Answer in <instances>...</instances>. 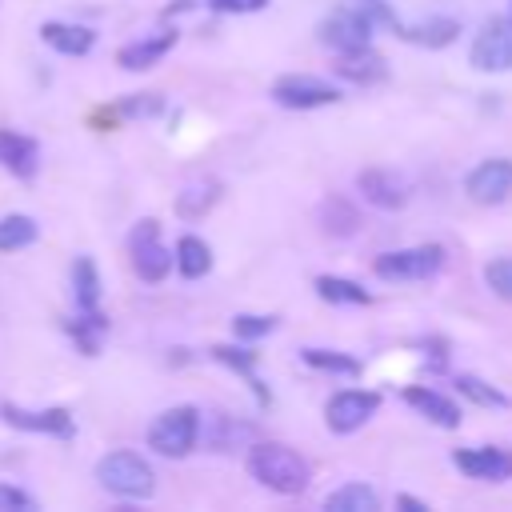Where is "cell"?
Returning <instances> with one entry per match:
<instances>
[{
    "instance_id": "16",
    "label": "cell",
    "mask_w": 512,
    "mask_h": 512,
    "mask_svg": "<svg viewBox=\"0 0 512 512\" xmlns=\"http://www.w3.org/2000/svg\"><path fill=\"white\" fill-rule=\"evenodd\" d=\"M172 48H176V28H164V32H156V36H144V40L124 44V48L116 52V64H120L124 72H144V68L160 64Z\"/></svg>"
},
{
    "instance_id": "31",
    "label": "cell",
    "mask_w": 512,
    "mask_h": 512,
    "mask_svg": "<svg viewBox=\"0 0 512 512\" xmlns=\"http://www.w3.org/2000/svg\"><path fill=\"white\" fill-rule=\"evenodd\" d=\"M212 360L224 364V368H232V372H240L244 380H256V352H248V348L216 344V348H212Z\"/></svg>"
},
{
    "instance_id": "10",
    "label": "cell",
    "mask_w": 512,
    "mask_h": 512,
    "mask_svg": "<svg viewBox=\"0 0 512 512\" xmlns=\"http://www.w3.org/2000/svg\"><path fill=\"white\" fill-rule=\"evenodd\" d=\"M356 192H360L368 204L384 208V212L404 208V204H408V196H412L408 180H404L400 172H392V168H364V172L356 176Z\"/></svg>"
},
{
    "instance_id": "2",
    "label": "cell",
    "mask_w": 512,
    "mask_h": 512,
    "mask_svg": "<svg viewBox=\"0 0 512 512\" xmlns=\"http://www.w3.org/2000/svg\"><path fill=\"white\" fill-rule=\"evenodd\" d=\"M96 480L104 492L124 500H148L156 492V472L140 452H108L96 464Z\"/></svg>"
},
{
    "instance_id": "34",
    "label": "cell",
    "mask_w": 512,
    "mask_h": 512,
    "mask_svg": "<svg viewBox=\"0 0 512 512\" xmlns=\"http://www.w3.org/2000/svg\"><path fill=\"white\" fill-rule=\"evenodd\" d=\"M272 328H276V316H236V320H232L236 340H260V336H268Z\"/></svg>"
},
{
    "instance_id": "22",
    "label": "cell",
    "mask_w": 512,
    "mask_h": 512,
    "mask_svg": "<svg viewBox=\"0 0 512 512\" xmlns=\"http://www.w3.org/2000/svg\"><path fill=\"white\" fill-rule=\"evenodd\" d=\"M72 296L80 312H92L100 304V272L92 264V256H76L72 264Z\"/></svg>"
},
{
    "instance_id": "7",
    "label": "cell",
    "mask_w": 512,
    "mask_h": 512,
    "mask_svg": "<svg viewBox=\"0 0 512 512\" xmlns=\"http://www.w3.org/2000/svg\"><path fill=\"white\" fill-rule=\"evenodd\" d=\"M476 72H508L512 68V16H492L472 40L468 52Z\"/></svg>"
},
{
    "instance_id": "4",
    "label": "cell",
    "mask_w": 512,
    "mask_h": 512,
    "mask_svg": "<svg viewBox=\"0 0 512 512\" xmlns=\"http://www.w3.org/2000/svg\"><path fill=\"white\" fill-rule=\"evenodd\" d=\"M128 256H132V268H136V276L144 284H160L172 272V252L164 248L160 224L152 216L136 220V228L128 232Z\"/></svg>"
},
{
    "instance_id": "8",
    "label": "cell",
    "mask_w": 512,
    "mask_h": 512,
    "mask_svg": "<svg viewBox=\"0 0 512 512\" xmlns=\"http://www.w3.org/2000/svg\"><path fill=\"white\" fill-rule=\"evenodd\" d=\"M372 32H376V24H372V16L364 12V4H348V8H336L320 28H316V36H320V44H328L332 52H344V48H364V44H372Z\"/></svg>"
},
{
    "instance_id": "29",
    "label": "cell",
    "mask_w": 512,
    "mask_h": 512,
    "mask_svg": "<svg viewBox=\"0 0 512 512\" xmlns=\"http://www.w3.org/2000/svg\"><path fill=\"white\" fill-rule=\"evenodd\" d=\"M32 240H36V220H32V216H24V212L0 216V252L28 248Z\"/></svg>"
},
{
    "instance_id": "14",
    "label": "cell",
    "mask_w": 512,
    "mask_h": 512,
    "mask_svg": "<svg viewBox=\"0 0 512 512\" xmlns=\"http://www.w3.org/2000/svg\"><path fill=\"white\" fill-rule=\"evenodd\" d=\"M332 72H336L340 80H348V84H380V80L388 76V68H384V56H380V52H372V44L336 52V60H332Z\"/></svg>"
},
{
    "instance_id": "11",
    "label": "cell",
    "mask_w": 512,
    "mask_h": 512,
    "mask_svg": "<svg viewBox=\"0 0 512 512\" xmlns=\"http://www.w3.org/2000/svg\"><path fill=\"white\" fill-rule=\"evenodd\" d=\"M0 416H4V424L24 428V432H40V436H56V440H72L76 436V420H72L68 408H40V412H32V408L4 404Z\"/></svg>"
},
{
    "instance_id": "12",
    "label": "cell",
    "mask_w": 512,
    "mask_h": 512,
    "mask_svg": "<svg viewBox=\"0 0 512 512\" xmlns=\"http://www.w3.org/2000/svg\"><path fill=\"white\" fill-rule=\"evenodd\" d=\"M464 192H468L476 204H500V200L512 192V160H504V156L480 160V164L464 176Z\"/></svg>"
},
{
    "instance_id": "24",
    "label": "cell",
    "mask_w": 512,
    "mask_h": 512,
    "mask_svg": "<svg viewBox=\"0 0 512 512\" xmlns=\"http://www.w3.org/2000/svg\"><path fill=\"white\" fill-rule=\"evenodd\" d=\"M244 436H248V424H240V420H232L224 412L208 416V424H204V444L216 448V452H232Z\"/></svg>"
},
{
    "instance_id": "27",
    "label": "cell",
    "mask_w": 512,
    "mask_h": 512,
    "mask_svg": "<svg viewBox=\"0 0 512 512\" xmlns=\"http://www.w3.org/2000/svg\"><path fill=\"white\" fill-rule=\"evenodd\" d=\"M68 332H72V340L80 344L84 356H96L100 352V336L108 332V320L92 308V312H80L76 320H68Z\"/></svg>"
},
{
    "instance_id": "21",
    "label": "cell",
    "mask_w": 512,
    "mask_h": 512,
    "mask_svg": "<svg viewBox=\"0 0 512 512\" xmlns=\"http://www.w3.org/2000/svg\"><path fill=\"white\" fill-rule=\"evenodd\" d=\"M220 180H212V176H204V180H196V184H188L180 196H176V216H184V220H200L216 200H220Z\"/></svg>"
},
{
    "instance_id": "26",
    "label": "cell",
    "mask_w": 512,
    "mask_h": 512,
    "mask_svg": "<svg viewBox=\"0 0 512 512\" xmlns=\"http://www.w3.org/2000/svg\"><path fill=\"white\" fill-rule=\"evenodd\" d=\"M316 296L328 300V304H368V288H360L356 280H344V276H316Z\"/></svg>"
},
{
    "instance_id": "32",
    "label": "cell",
    "mask_w": 512,
    "mask_h": 512,
    "mask_svg": "<svg viewBox=\"0 0 512 512\" xmlns=\"http://www.w3.org/2000/svg\"><path fill=\"white\" fill-rule=\"evenodd\" d=\"M484 284H488L500 300H512V256H496V260H488V268H484Z\"/></svg>"
},
{
    "instance_id": "9",
    "label": "cell",
    "mask_w": 512,
    "mask_h": 512,
    "mask_svg": "<svg viewBox=\"0 0 512 512\" xmlns=\"http://www.w3.org/2000/svg\"><path fill=\"white\" fill-rule=\"evenodd\" d=\"M376 408H380V392H368V388H344V392H336V396L328 400L324 420H328V428H332L336 436H348V432L364 428V424L376 416Z\"/></svg>"
},
{
    "instance_id": "35",
    "label": "cell",
    "mask_w": 512,
    "mask_h": 512,
    "mask_svg": "<svg viewBox=\"0 0 512 512\" xmlns=\"http://www.w3.org/2000/svg\"><path fill=\"white\" fill-rule=\"evenodd\" d=\"M0 508H4V512H32L36 500H32L28 492H20L16 484H0Z\"/></svg>"
},
{
    "instance_id": "13",
    "label": "cell",
    "mask_w": 512,
    "mask_h": 512,
    "mask_svg": "<svg viewBox=\"0 0 512 512\" xmlns=\"http://www.w3.org/2000/svg\"><path fill=\"white\" fill-rule=\"evenodd\" d=\"M456 468L468 480L500 484V480L512 476V452H504V448H460L456 452Z\"/></svg>"
},
{
    "instance_id": "36",
    "label": "cell",
    "mask_w": 512,
    "mask_h": 512,
    "mask_svg": "<svg viewBox=\"0 0 512 512\" xmlns=\"http://www.w3.org/2000/svg\"><path fill=\"white\" fill-rule=\"evenodd\" d=\"M212 12H260L268 8V0H204Z\"/></svg>"
},
{
    "instance_id": "23",
    "label": "cell",
    "mask_w": 512,
    "mask_h": 512,
    "mask_svg": "<svg viewBox=\"0 0 512 512\" xmlns=\"http://www.w3.org/2000/svg\"><path fill=\"white\" fill-rule=\"evenodd\" d=\"M320 224H324V232H332V236H352V232L360 228V212L352 208L348 196H328V200L320 204Z\"/></svg>"
},
{
    "instance_id": "5",
    "label": "cell",
    "mask_w": 512,
    "mask_h": 512,
    "mask_svg": "<svg viewBox=\"0 0 512 512\" xmlns=\"http://www.w3.org/2000/svg\"><path fill=\"white\" fill-rule=\"evenodd\" d=\"M444 268V248L440 244H416L400 252H384L372 260V272L380 280H428Z\"/></svg>"
},
{
    "instance_id": "33",
    "label": "cell",
    "mask_w": 512,
    "mask_h": 512,
    "mask_svg": "<svg viewBox=\"0 0 512 512\" xmlns=\"http://www.w3.org/2000/svg\"><path fill=\"white\" fill-rule=\"evenodd\" d=\"M120 112L132 116V120H140V116H160V112H164V96H160V92H136V96H128V100L120 104Z\"/></svg>"
},
{
    "instance_id": "3",
    "label": "cell",
    "mask_w": 512,
    "mask_h": 512,
    "mask_svg": "<svg viewBox=\"0 0 512 512\" xmlns=\"http://www.w3.org/2000/svg\"><path fill=\"white\" fill-rule=\"evenodd\" d=\"M196 440H200V412L192 404H176V408L160 412L148 428V448L168 460L188 456L196 448Z\"/></svg>"
},
{
    "instance_id": "20",
    "label": "cell",
    "mask_w": 512,
    "mask_h": 512,
    "mask_svg": "<svg viewBox=\"0 0 512 512\" xmlns=\"http://www.w3.org/2000/svg\"><path fill=\"white\" fill-rule=\"evenodd\" d=\"M172 264H176V272L184 276V280H200V276H208L212 272V248L200 240V236H180L176 240V252H172Z\"/></svg>"
},
{
    "instance_id": "30",
    "label": "cell",
    "mask_w": 512,
    "mask_h": 512,
    "mask_svg": "<svg viewBox=\"0 0 512 512\" xmlns=\"http://www.w3.org/2000/svg\"><path fill=\"white\" fill-rule=\"evenodd\" d=\"M456 392H464L468 400H476V404H484V408H508V404H512L500 388H492L488 380H476V376H456Z\"/></svg>"
},
{
    "instance_id": "28",
    "label": "cell",
    "mask_w": 512,
    "mask_h": 512,
    "mask_svg": "<svg viewBox=\"0 0 512 512\" xmlns=\"http://www.w3.org/2000/svg\"><path fill=\"white\" fill-rule=\"evenodd\" d=\"M300 360H304L308 368L336 372V376H356V372H360V360L348 356V352H336V348H300Z\"/></svg>"
},
{
    "instance_id": "15",
    "label": "cell",
    "mask_w": 512,
    "mask_h": 512,
    "mask_svg": "<svg viewBox=\"0 0 512 512\" xmlns=\"http://www.w3.org/2000/svg\"><path fill=\"white\" fill-rule=\"evenodd\" d=\"M0 168L20 176V180H32L40 172V148L32 136L24 132H12V128H0Z\"/></svg>"
},
{
    "instance_id": "37",
    "label": "cell",
    "mask_w": 512,
    "mask_h": 512,
    "mask_svg": "<svg viewBox=\"0 0 512 512\" xmlns=\"http://www.w3.org/2000/svg\"><path fill=\"white\" fill-rule=\"evenodd\" d=\"M396 508H404V512H424L428 504H424L420 496H408V492H404V496H396Z\"/></svg>"
},
{
    "instance_id": "19",
    "label": "cell",
    "mask_w": 512,
    "mask_h": 512,
    "mask_svg": "<svg viewBox=\"0 0 512 512\" xmlns=\"http://www.w3.org/2000/svg\"><path fill=\"white\" fill-rule=\"evenodd\" d=\"M40 40H44L48 48L64 52V56H84V52H92L96 32L84 28V24H60V20H48V24H40Z\"/></svg>"
},
{
    "instance_id": "18",
    "label": "cell",
    "mask_w": 512,
    "mask_h": 512,
    "mask_svg": "<svg viewBox=\"0 0 512 512\" xmlns=\"http://www.w3.org/2000/svg\"><path fill=\"white\" fill-rule=\"evenodd\" d=\"M392 32L400 36V40H408V44H420V48H444V44H452L456 36H460V24L456 20H448V16H432V20H424V24H392Z\"/></svg>"
},
{
    "instance_id": "25",
    "label": "cell",
    "mask_w": 512,
    "mask_h": 512,
    "mask_svg": "<svg viewBox=\"0 0 512 512\" xmlns=\"http://www.w3.org/2000/svg\"><path fill=\"white\" fill-rule=\"evenodd\" d=\"M324 508L328 512H376L380 508V496L368 484H344V488H336L324 500Z\"/></svg>"
},
{
    "instance_id": "17",
    "label": "cell",
    "mask_w": 512,
    "mask_h": 512,
    "mask_svg": "<svg viewBox=\"0 0 512 512\" xmlns=\"http://www.w3.org/2000/svg\"><path fill=\"white\" fill-rule=\"evenodd\" d=\"M400 396H404V404H412L424 420H432V424H440V428H456V424H460V408H456V400H448V396L436 392V388L408 384Z\"/></svg>"
},
{
    "instance_id": "1",
    "label": "cell",
    "mask_w": 512,
    "mask_h": 512,
    "mask_svg": "<svg viewBox=\"0 0 512 512\" xmlns=\"http://www.w3.org/2000/svg\"><path fill=\"white\" fill-rule=\"evenodd\" d=\"M244 464H248V476H252L256 484H264V488H272V492H280V496H300V492L308 488V480H312L308 460H304L296 448L276 444V440L252 444Z\"/></svg>"
},
{
    "instance_id": "6",
    "label": "cell",
    "mask_w": 512,
    "mask_h": 512,
    "mask_svg": "<svg viewBox=\"0 0 512 512\" xmlns=\"http://www.w3.org/2000/svg\"><path fill=\"white\" fill-rule=\"evenodd\" d=\"M344 92L320 76H308V72H288L272 84V100L280 108H296V112H308V108H328L336 104Z\"/></svg>"
}]
</instances>
